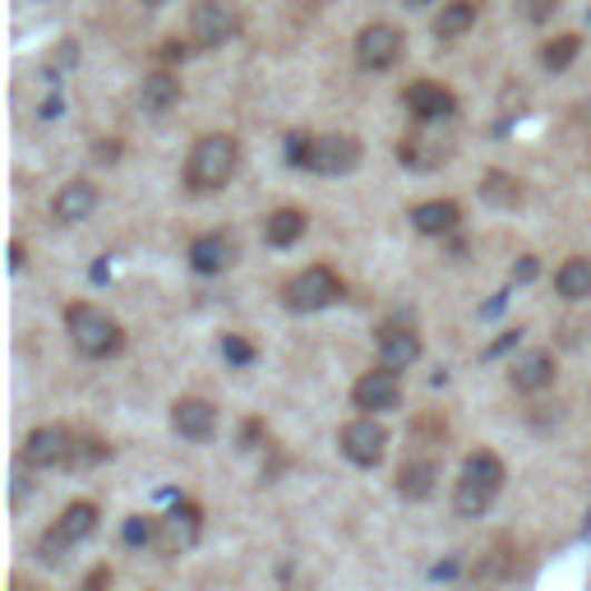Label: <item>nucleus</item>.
<instances>
[{"mask_svg":"<svg viewBox=\"0 0 591 591\" xmlns=\"http://www.w3.org/2000/svg\"><path fill=\"white\" fill-rule=\"evenodd\" d=\"M500 490H504V462H500V453H490V449L466 453L462 472H457V485H453L457 518H481L494 504V494H500Z\"/></svg>","mask_w":591,"mask_h":591,"instance_id":"1","label":"nucleus"},{"mask_svg":"<svg viewBox=\"0 0 591 591\" xmlns=\"http://www.w3.org/2000/svg\"><path fill=\"white\" fill-rule=\"evenodd\" d=\"M236 162H240V144L232 135H204L185 158V185L195 195H213L236 176Z\"/></svg>","mask_w":591,"mask_h":591,"instance_id":"2","label":"nucleus"},{"mask_svg":"<svg viewBox=\"0 0 591 591\" xmlns=\"http://www.w3.org/2000/svg\"><path fill=\"white\" fill-rule=\"evenodd\" d=\"M66 328H70L75 352L88 356V361H107V356L120 352V342H126L120 324L107 315V309L88 305V301H75V305L66 309Z\"/></svg>","mask_w":591,"mask_h":591,"instance_id":"3","label":"nucleus"},{"mask_svg":"<svg viewBox=\"0 0 591 591\" xmlns=\"http://www.w3.org/2000/svg\"><path fill=\"white\" fill-rule=\"evenodd\" d=\"M337 296H342V277L333 268H324V264L301 268L292 283L283 287V301H287V309H296V315H315V309H328Z\"/></svg>","mask_w":591,"mask_h":591,"instance_id":"4","label":"nucleus"},{"mask_svg":"<svg viewBox=\"0 0 591 591\" xmlns=\"http://www.w3.org/2000/svg\"><path fill=\"white\" fill-rule=\"evenodd\" d=\"M337 444H342V457H347V462H356V466H380L384 462V449H388V430L375 421V412H361L356 421L342 425Z\"/></svg>","mask_w":591,"mask_h":591,"instance_id":"5","label":"nucleus"},{"mask_svg":"<svg viewBox=\"0 0 591 591\" xmlns=\"http://www.w3.org/2000/svg\"><path fill=\"white\" fill-rule=\"evenodd\" d=\"M75 444L79 434H70L66 425H38L23 440V466H38V472H51V466H70L75 462Z\"/></svg>","mask_w":591,"mask_h":591,"instance_id":"6","label":"nucleus"},{"mask_svg":"<svg viewBox=\"0 0 591 591\" xmlns=\"http://www.w3.org/2000/svg\"><path fill=\"white\" fill-rule=\"evenodd\" d=\"M240 33V14L227 0H199L190 14V38L195 47H227Z\"/></svg>","mask_w":591,"mask_h":591,"instance_id":"7","label":"nucleus"},{"mask_svg":"<svg viewBox=\"0 0 591 591\" xmlns=\"http://www.w3.org/2000/svg\"><path fill=\"white\" fill-rule=\"evenodd\" d=\"M402 107L416 116V126H440V120H453V116H457L453 88L430 83V79H416L407 92H402Z\"/></svg>","mask_w":591,"mask_h":591,"instance_id":"8","label":"nucleus"},{"mask_svg":"<svg viewBox=\"0 0 591 591\" xmlns=\"http://www.w3.org/2000/svg\"><path fill=\"white\" fill-rule=\"evenodd\" d=\"M199 526H204L199 504H176L167 518H158V541H152V545L162 550V559H176V554H185L199 541Z\"/></svg>","mask_w":591,"mask_h":591,"instance_id":"9","label":"nucleus"},{"mask_svg":"<svg viewBox=\"0 0 591 591\" xmlns=\"http://www.w3.org/2000/svg\"><path fill=\"white\" fill-rule=\"evenodd\" d=\"M361 162V144L352 135H319L309 144V162L305 171H319V176H347Z\"/></svg>","mask_w":591,"mask_h":591,"instance_id":"10","label":"nucleus"},{"mask_svg":"<svg viewBox=\"0 0 591 591\" xmlns=\"http://www.w3.org/2000/svg\"><path fill=\"white\" fill-rule=\"evenodd\" d=\"M402 56V33L393 23H370L356 33V66L361 70H388Z\"/></svg>","mask_w":591,"mask_h":591,"instance_id":"11","label":"nucleus"},{"mask_svg":"<svg viewBox=\"0 0 591 591\" xmlns=\"http://www.w3.org/2000/svg\"><path fill=\"white\" fill-rule=\"evenodd\" d=\"M397 397H402V384H397V370L380 365V370H365V375L352 384V402L361 412H393L397 407Z\"/></svg>","mask_w":591,"mask_h":591,"instance_id":"12","label":"nucleus"},{"mask_svg":"<svg viewBox=\"0 0 591 591\" xmlns=\"http://www.w3.org/2000/svg\"><path fill=\"white\" fill-rule=\"evenodd\" d=\"M421 361V333L412 324H384L380 328V365L388 370H412Z\"/></svg>","mask_w":591,"mask_h":591,"instance_id":"13","label":"nucleus"},{"mask_svg":"<svg viewBox=\"0 0 591 591\" xmlns=\"http://www.w3.org/2000/svg\"><path fill=\"white\" fill-rule=\"evenodd\" d=\"M236 264V236L232 232H208L199 240H190V268L213 277V273H227Z\"/></svg>","mask_w":591,"mask_h":591,"instance_id":"14","label":"nucleus"},{"mask_svg":"<svg viewBox=\"0 0 591 591\" xmlns=\"http://www.w3.org/2000/svg\"><path fill=\"white\" fill-rule=\"evenodd\" d=\"M171 425H176L180 440L204 444V440H213V430H217V412H213V402H204V397H180L171 407Z\"/></svg>","mask_w":591,"mask_h":591,"instance_id":"15","label":"nucleus"},{"mask_svg":"<svg viewBox=\"0 0 591 591\" xmlns=\"http://www.w3.org/2000/svg\"><path fill=\"white\" fill-rule=\"evenodd\" d=\"M98 208V190H92L88 180H70V185H60V195L51 199V217L60 227H75L83 223V217Z\"/></svg>","mask_w":591,"mask_h":591,"instance_id":"16","label":"nucleus"},{"mask_svg":"<svg viewBox=\"0 0 591 591\" xmlns=\"http://www.w3.org/2000/svg\"><path fill=\"white\" fill-rule=\"evenodd\" d=\"M509 380L518 393H541L554 384V356L550 352H522L509 370Z\"/></svg>","mask_w":591,"mask_h":591,"instance_id":"17","label":"nucleus"},{"mask_svg":"<svg viewBox=\"0 0 591 591\" xmlns=\"http://www.w3.org/2000/svg\"><path fill=\"white\" fill-rule=\"evenodd\" d=\"M92 532H98V504H92V500H75L66 513L56 518V526H51V536L66 541L70 550H75L79 541H88Z\"/></svg>","mask_w":591,"mask_h":591,"instance_id":"18","label":"nucleus"},{"mask_svg":"<svg viewBox=\"0 0 591 591\" xmlns=\"http://www.w3.org/2000/svg\"><path fill=\"white\" fill-rule=\"evenodd\" d=\"M457 223H462V208L453 199H425L412 208V227L421 236H449V232H457Z\"/></svg>","mask_w":591,"mask_h":591,"instance_id":"19","label":"nucleus"},{"mask_svg":"<svg viewBox=\"0 0 591 591\" xmlns=\"http://www.w3.org/2000/svg\"><path fill=\"white\" fill-rule=\"evenodd\" d=\"M397 158L407 162V167H416V171H430V167H440L449 158V144L440 135H430V126H421V135L397 144Z\"/></svg>","mask_w":591,"mask_h":591,"instance_id":"20","label":"nucleus"},{"mask_svg":"<svg viewBox=\"0 0 591 591\" xmlns=\"http://www.w3.org/2000/svg\"><path fill=\"white\" fill-rule=\"evenodd\" d=\"M139 102H144L148 116H167L180 102V79L171 70H148L144 88H139Z\"/></svg>","mask_w":591,"mask_h":591,"instance_id":"21","label":"nucleus"},{"mask_svg":"<svg viewBox=\"0 0 591 591\" xmlns=\"http://www.w3.org/2000/svg\"><path fill=\"white\" fill-rule=\"evenodd\" d=\"M434 481H440V462L434 457H412V462H402V472H397V490L407 494V500H430Z\"/></svg>","mask_w":591,"mask_h":591,"instance_id":"22","label":"nucleus"},{"mask_svg":"<svg viewBox=\"0 0 591 591\" xmlns=\"http://www.w3.org/2000/svg\"><path fill=\"white\" fill-rule=\"evenodd\" d=\"M554 292L564 301H591V259H564L554 268Z\"/></svg>","mask_w":591,"mask_h":591,"instance_id":"23","label":"nucleus"},{"mask_svg":"<svg viewBox=\"0 0 591 591\" xmlns=\"http://www.w3.org/2000/svg\"><path fill=\"white\" fill-rule=\"evenodd\" d=\"M301 236H305V213L301 208H277L264 223V240L273 245V250H287V245H296Z\"/></svg>","mask_w":591,"mask_h":591,"instance_id":"24","label":"nucleus"},{"mask_svg":"<svg viewBox=\"0 0 591 591\" xmlns=\"http://www.w3.org/2000/svg\"><path fill=\"white\" fill-rule=\"evenodd\" d=\"M472 23H476V6H472V0H449V6L434 14V38L453 42V38H462Z\"/></svg>","mask_w":591,"mask_h":591,"instance_id":"25","label":"nucleus"},{"mask_svg":"<svg viewBox=\"0 0 591 591\" xmlns=\"http://www.w3.org/2000/svg\"><path fill=\"white\" fill-rule=\"evenodd\" d=\"M481 199L494 204V208H513V204L522 199V180H513L509 171H490V176L481 180Z\"/></svg>","mask_w":591,"mask_h":591,"instance_id":"26","label":"nucleus"},{"mask_svg":"<svg viewBox=\"0 0 591 591\" xmlns=\"http://www.w3.org/2000/svg\"><path fill=\"white\" fill-rule=\"evenodd\" d=\"M578 51H582V38H578V33H559V38H550V42L541 47V66L559 75V70H569V66H573Z\"/></svg>","mask_w":591,"mask_h":591,"instance_id":"27","label":"nucleus"},{"mask_svg":"<svg viewBox=\"0 0 591 591\" xmlns=\"http://www.w3.org/2000/svg\"><path fill=\"white\" fill-rule=\"evenodd\" d=\"M223 356H227L232 365H250V361H255V347H250V342H245V337L227 333V337H223Z\"/></svg>","mask_w":591,"mask_h":591,"instance_id":"28","label":"nucleus"},{"mask_svg":"<svg viewBox=\"0 0 591 591\" xmlns=\"http://www.w3.org/2000/svg\"><path fill=\"white\" fill-rule=\"evenodd\" d=\"M126 541H130V545H152V541H158V522L130 518V522H126Z\"/></svg>","mask_w":591,"mask_h":591,"instance_id":"29","label":"nucleus"},{"mask_svg":"<svg viewBox=\"0 0 591 591\" xmlns=\"http://www.w3.org/2000/svg\"><path fill=\"white\" fill-rule=\"evenodd\" d=\"M554 10H559V0H518V14L526 23H545Z\"/></svg>","mask_w":591,"mask_h":591,"instance_id":"30","label":"nucleus"},{"mask_svg":"<svg viewBox=\"0 0 591 591\" xmlns=\"http://www.w3.org/2000/svg\"><path fill=\"white\" fill-rule=\"evenodd\" d=\"M309 144H315V135H287V162L292 167L309 162Z\"/></svg>","mask_w":591,"mask_h":591,"instance_id":"31","label":"nucleus"},{"mask_svg":"<svg viewBox=\"0 0 591 591\" xmlns=\"http://www.w3.org/2000/svg\"><path fill=\"white\" fill-rule=\"evenodd\" d=\"M513 277H522V283H526V277H536V259H532V255H526V259H522V264L513 268Z\"/></svg>","mask_w":591,"mask_h":591,"instance_id":"32","label":"nucleus"},{"mask_svg":"<svg viewBox=\"0 0 591 591\" xmlns=\"http://www.w3.org/2000/svg\"><path fill=\"white\" fill-rule=\"evenodd\" d=\"M10 268H14V273H19V268H23V245H19V240H14V245H10Z\"/></svg>","mask_w":591,"mask_h":591,"instance_id":"33","label":"nucleus"},{"mask_svg":"<svg viewBox=\"0 0 591 591\" xmlns=\"http://www.w3.org/2000/svg\"><path fill=\"white\" fill-rule=\"evenodd\" d=\"M116 148H120V144H98V158H102V162H116Z\"/></svg>","mask_w":591,"mask_h":591,"instance_id":"34","label":"nucleus"},{"mask_svg":"<svg viewBox=\"0 0 591 591\" xmlns=\"http://www.w3.org/2000/svg\"><path fill=\"white\" fill-rule=\"evenodd\" d=\"M407 6H416V10H421V6H434V0H407Z\"/></svg>","mask_w":591,"mask_h":591,"instance_id":"35","label":"nucleus"},{"mask_svg":"<svg viewBox=\"0 0 591 591\" xmlns=\"http://www.w3.org/2000/svg\"><path fill=\"white\" fill-rule=\"evenodd\" d=\"M144 6H167V0H144Z\"/></svg>","mask_w":591,"mask_h":591,"instance_id":"36","label":"nucleus"}]
</instances>
